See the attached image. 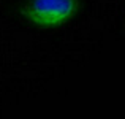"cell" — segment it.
I'll list each match as a JSON object with an SVG mask.
<instances>
[{"label": "cell", "mask_w": 125, "mask_h": 119, "mask_svg": "<svg viewBox=\"0 0 125 119\" xmlns=\"http://www.w3.org/2000/svg\"><path fill=\"white\" fill-rule=\"evenodd\" d=\"M78 0H30L22 10L30 24L40 29H52L63 25L76 14Z\"/></svg>", "instance_id": "cell-1"}]
</instances>
